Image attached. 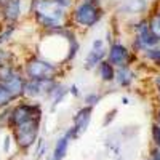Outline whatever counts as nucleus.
Listing matches in <instances>:
<instances>
[{
    "mask_svg": "<svg viewBox=\"0 0 160 160\" xmlns=\"http://www.w3.org/2000/svg\"><path fill=\"white\" fill-rule=\"evenodd\" d=\"M28 18L38 32H56L69 26V11L53 0H29Z\"/></svg>",
    "mask_w": 160,
    "mask_h": 160,
    "instance_id": "1",
    "label": "nucleus"
},
{
    "mask_svg": "<svg viewBox=\"0 0 160 160\" xmlns=\"http://www.w3.org/2000/svg\"><path fill=\"white\" fill-rule=\"evenodd\" d=\"M106 8L102 2L95 0H75L74 7L69 10V26L80 32H88L95 29L104 19Z\"/></svg>",
    "mask_w": 160,
    "mask_h": 160,
    "instance_id": "2",
    "label": "nucleus"
},
{
    "mask_svg": "<svg viewBox=\"0 0 160 160\" xmlns=\"http://www.w3.org/2000/svg\"><path fill=\"white\" fill-rule=\"evenodd\" d=\"M21 68L26 78H64L68 69L53 62L37 51H28L21 59Z\"/></svg>",
    "mask_w": 160,
    "mask_h": 160,
    "instance_id": "3",
    "label": "nucleus"
},
{
    "mask_svg": "<svg viewBox=\"0 0 160 160\" xmlns=\"http://www.w3.org/2000/svg\"><path fill=\"white\" fill-rule=\"evenodd\" d=\"M34 118H43V102L21 98L8 108L7 130L10 131L11 128H15L24 122H29V120H34Z\"/></svg>",
    "mask_w": 160,
    "mask_h": 160,
    "instance_id": "4",
    "label": "nucleus"
},
{
    "mask_svg": "<svg viewBox=\"0 0 160 160\" xmlns=\"http://www.w3.org/2000/svg\"><path fill=\"white\" fill-rule=\"evenodd\" d=\"M130 48L139 56L142 51L160 43V40L151 31L146 16H139L130 21Z\"/></svg>",
    "mask_w": 160,
    "mask_h": 160,
    "instance_id": "5",
    "label": "nucleus"
},
{
    "mask_svg": "<svg viewBox=\"0 0 160 160\" xmlns=\"http://www.w3.org/2000/svg\"><path fill=\"white\" fill-rule=\"evenodd\" d=\"M40 130H42V118H34L11 128L10 133L15 141L16 151L21 154L31 152L40 138Z\"/></svg>",
    "mask_w": 160,
    "mask_h": 160,
    "instance_id": "6",
    "label": "nucleus"
},
{
    "mask_svg": "<svg viewBox=\"0 0 160 160\" xmlns=\"http://www.w3.org/2000/svg\"><path fill=\"white\" fill-rule=\"evenodd\" d=\"M114 68H125V66H135L139 61V56L120 38H114L108 47V56H106Z\"/></svg>",
    "mask_w": 160,
    "mask_h": 160,
    "instance_id": "7",
    "label": "nucleus"
},
{
    "mask_svg": "<svg viewBox=\"0 0 160 160\" xmlns=\"http://www.w3.org/2000/svg\"><path fill=\"white\" fill-rule=\"evenodd\" d=\"M24 82H26V75L22 72L21 62L13 64V66H7V68L0 69V83L15 96L16 101L22 98Z\"/></svg>",
    "mask_w": 160,
    "mask_h": 160,
    "instance_id": "8",
    "label": "nucleus"
},
{
    "mask_svg": "<svg viewBox=\"0 0 160 160\" xmlns=\"http://www.w3.org/2000/svg\"><path fill=\"white\" fill-rule=\"evenodd\" d=\"M29 0H7L0 7V24L2 26H18L28 18Z\"/></svg>",
    "mask_w": 160,
    "mask_h": 160,
    "instance_id": "9",
    "label": "nucleus"
},
{
    "mask_svg": "<svg viewBox=\"0 0 160 160\" xmlns=\"http://www.w3.org/2000/svg\"><path fill=\"white\" fill-rule=\"evenodd\" d=\"M56 80H59V78H26L22 98L31 99V101L45 102L51 88L55 87Z\"/></svg>",
    "mask_w": 160,
    "mask_h": 160,
    "instance_id": "10",
    "label": "nucleus"
},
{
    "mask_svg": "<svg viewBox=\"0 0 160 160\" xmlns=\"http://www.w3.org/2000/svg\"><path fill=\"white\" fill-rule=\"evenodd\" d=\"M108 47H109V43L106 42L104 37L93 38L91 43H90L88 51L85 53V56H83L82 69L87 71V72H93V71H95L98 68V64L101 61H104L106 56H108Z\"/></svg>",
    "mask_w": 160,
    "mask_h": 160,
    "instance_id": "11",
    "label": "nucleus"
},
{
    "mask_svg": "<svg viewBox=\"0 0 160 160\" xmlns=\"http://www.w3.org/2000/svg\"><path fill=\"white\" fill-rule=\"evenodd\" d=\"M93 112H95V109L88 108V106H83V104L74 112L72 123L69 125V128L72 131L75 141L78 138H82L85 133H87V130L90 128V123H91V120H93Z\"/></svg>",
    "mask_w": 160,
    "mask_h": 160,
    "instance_id": "12",
    "label": "nucleus"
},
{
    "mask_svg": "<svg viewBox=\"0 0 160 160\" xmlns=\"http://www.w3.org/2000/svg\"><path fill=\"white\" fill-rule=\"evenodd\" d=\"M74 141H75V139H74V135H72L71 128L68 127L66 130H62L61 135L55 139V142H53L51 151L48 152V154H50L48 160H64L66 155H68V152H69L71 144H72Z\"/></svg>",
    "mask_w": 160,
    "mask_h": 160,
    "instance_id": "13",
    "label": "nucleus"
},
{
    "mask_svg": "<svg viewBox=\"0 0 160 160\" xmlns=\"http://www.w3.org/2000/svg\"><path fill=\"white\" fill-rule=\"evenodd\" d=\"M148 11V0H122L117 7V15L127 16L130 19L146 16Z\"/></svg>",
    "mask_w": 160,
    "mask_h": 160,
    "instance_id": "14",
    "label": "nucleus"
},
{
    "mask_svg": "<svg viewBox=\"0 0 160 160\" xmlns=\"http://www.w3.org/2000/svg\"><path fill=\"white\" fill-rule=\"evenodd\" d=\"M138 82V71L135 66H125V68L115 69L114 85L118 90H131Z\"/></svg>",
    "mask_w": 160,
    "mask_h": 160,
    "instance_id": "15",
    "label": "nucleus"
},
{
    "mask_svg": "<svg viewBox=\"0 0 160 160\" xmlns=\"http://www.w3.org/2000/svg\"><path fill=\"white\" fill-rule=\"evenodd\" d=\"M68 96H69V83H66L64 78H59V80H56L55 87L51 88L45 102H48L50 111H56Z\"/></svg>",
    "mask_w": 160,
    "mask_h": 160,
    "instance_id": "16",
    "label": "nucleus"
},
{
    "mask_svg": "<svg viewBox=\"0 0 160 160\" xmlns=\"http://www.w3.org/2000/svg\"><path fill=\"white\" fill-rule=\"evenodd\" d=\"M96 75V78L102 85H114V78H115V68L108 61L104 59L98 64V68L93 71Z\"/></svg>",
    "mask_w": 160,
    "mask_h": 160,
    "instance_id": "17",
    "label": "nucleus"
},
{
    "mask_svg": "<svg viewBox=\"0 0 160 160\" xmlns=\"http://www.w3.org/2000/svg\"><path fill=\"white\" fill-rule=\"evenodd\" d=\"M24 55H19L16 51V47L13 48V43L8 47H2L0 48V69L7 68V66H13V64H19Z\"/></svg>",
    "mask_w": 160,
    "mask_h": 160,
    "instance_id": "18",
    "label": "nucleus"
},
{
    "mask_svg": "<svg viewBox=\"0 0 160 160\" xmlns=\"http://www.w3.org/2000/svg\"><path fill=\"white\" fill-rule=\"evenodd\" d=\"M139 61L151 66L154 71H160V43L149 48V50H146V51H142L139 55Z\"/></svg>",
    "mask_w": 160,
    "mask_h": 160,
    "instance_id": "19",
    "label": "nucleus"
},
{
    "mask_svg": "<svg viewBox=\"0 0 160 160\" xmlns=\"http://www.w3.org/2000/svg\"><path fill=\"white\" fill-rule=\"evenodd\" d=\"M21 29V24L18 26H2L0 28V48L2 47H8L15 42L16 34Z\"/></svg>",
    "mask_w": 160,
    "mask_h": 160,
    "instance_id": "20",
    "label": "nucleus"
},
{
    "mask_svg": "<svg viewBox=\"0 0 160 160\" xmlns=\"http://www.w3.org/2000/svg\"><path fill=\"white\" fill-rule=\"evenodd\" d=\"M146 18H148V22H149L151 31H152V32L155 34V37L160 40V3H158V2L148 11Z\"/></svg>",
    "mask_w": 160,
    "mask_h": 160,
    "instance_id": "21",
    "label": "nucleus"
},
{
    "mask_svg": "<svg viewBox=\"0 0 160 160\" xmlns=\"http://www.w3.org/2000/svg\"><path fill=\"white\" fill-rule=\"evenodd\" d=\"M104 98V93L99 91V90H88L87 93H82V104L83 106H88V108H93L95 109L96 106L102 101Z\"/></svg>",
    "mask_w": 160,
    "mask_h": 160,
    "instance_id": "22",
    "label": "nucleus"
},
{
    "mask_svg": "<svg viewBox=\"0 0 160 160\" xmlns=\"http://www.w3.org/2000/svg\"><path fill=\"white\" fill-rule=\"evenodd\" d=\"M16 99H15V96L11 95V93L0 83V111L2 109H7V108H10V106L15 102Z\"/></svg>",
    "mask_w": 160,
    "mask_h": 160,
    "instance_id": "23",
    "label": "nucleus"
},
{
    "mask_svg": "<svg viewBox=\"0 0 160 160\" xmlns=\"http://www.w3.org/2000/svg\"><path fill=\"white\" fill-rule=\"evenodd\" d=\"M151 87L154 91L155 106H160V71H155L154 75L151 77Z\"/></svg>",
    "mask_w": 160,
    "mask_h": 160,
    "instance_id": "24",
    "label": "nucleus"
},
{
    "mask_svg": "<svg viewBox=\"0 0 160 160\" xmlns=\"http://www.w3.org/2000/svg\"><path fill=\"white\" fill-rule=\"evenodd\" d=\"M151 139H152V146H157L160 148V125L152 122L151 127Z\"/></svg>",
    "mask_w": 160,
    "mask_h": 160,
    "instance_id": "25",
    "label": "nucleus"
},
{
    "mask_svg": "<svg viewBox=\"0 0 160 160\" xmlns=\"http://www.w3.org/2000/svg\"><path fill=\"white\" fill-rule=\"evenodd\" d=\"M117 108H112L111 111H108V112H106V117L102 118V127H109L112 122H114V120H115V115H117Z\"/></svg>",
    "mask_w": 160,
    "mask_h": 160,
    "instance_id": "26",
    "label": "nucleus"
},
{
    "mask_svg": "<svg viewBox=\"0 0 160 160\" xmlns=\"http://www.w3.org/2000/svg\"><path fill=\"white\" fill-rule=\"evenodd\" d=\"M69 96L74 99H80L82 98V88L77 83H69Z\"/></svg>",
    "mask_w": 160,
    "mask_h": 160,
    "instance_id": "27",
    "label": "nucleus"
},
{
    "mask_svg": "<svg viewBox=\"0 0 160 160\" xmlns=\"http://www.w3.org/2000/svg\"><path fill=\"white\" fill-rule=\"evenodd\" d=\"M56 5H59L61 8H64V10H71L72 7H74V3H75V0H53Z\"/></svg>",
    "mask_w": 160,
    "mask_h": 160,
    "instance_id": "28",
    "label": "nucleus"
},
{
    "mask_svg": "<svg viewBox=\"0 0 160 160\" xmlns=\"http://www.w3.org/2000/svg\"><path fill=\"white\" fill-rule=\"evenodd\" d=\"M148 160H160V148H157V146H151Z\"/></svg>",
    "mask_w": 160,
    "mask_h": 160,
    "instance_id": "29",
    "label": "nucleus"
},
{
    "mask_svg": "<svg viewBox=\"0 0 160 160\" xmlns=\"http://www.w3.org/2000/svg\"><path fill=\"white\" fill-rule=\"evenodd\" d=\"M154 123L160 125V106H155V109H154Z\"/></svg>",
    "mask_w": 160,
    "mask_h": 160,
    "instance_id": "30",
    "label": "nucleus"
},
{
    "mask_svg": "<svg viewBox=\"0 0 160 160\" xmlns=\"http://www.w3.org/2000/svg\"><path fill=\"white\" fill-rule=\"evenodd\" d=\"M128 101H130V99H128L127 96H123V98H122V104H125V106H127V104H130Z\"/></svg>",
    "mask_w": 160,
    "mask_h": 160,
    "instance_id": "31",
    "label": "nucleus"
},
{
    "mask_svg": "<svg viewBox=\"0 0 160 160\" xmlns=\"http://www.w3.org/2000/svg\"><path fill=\"white\" fill-rule=\"evenodd\" d=\"M5 2H7V0H0V7H2V5H3Z\"/></svg>",
    "mask_w": 160,
    "mask_h": 160,
    "instance_id": "32",
    "label": "nucleus"
},
{
    "mask_svg": "<svg viewBox=\"0 0 160 160\" xmlns=\"http://www.w3.org/2000/svg\"><path fill=\"white\" fill-rule=\"evenodd\" d=\"M0 133H2V130H0Z\"/></svg>",
    "mask_w": 160,
    "mask_h": 160,
    "instance_id": "33",
    "label": "nucleus"
},
{
    "mask_svg": "<svg viewBox=\"0 0 160 160\" xmlns=\"http://www.w3.org/2000/svg\"><path fill=\"white\" fill-rule=\"evenodd\" d=\"M144 160H148V158H144Z\"/></svg>",
    "mask_w": 160,
    "mask_h": 160,
    "instance_id": "34",
    "label": "nucleus"
}]
</instances>
